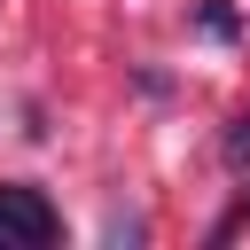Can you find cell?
<instances>
[{
	"label": "cell",
	"instance_id": "6da1fadb",
	"mask_svg": "<svg viewBox=\"0 0 250 250\" xmlns=\"http://www.w3.org/2000/svg\"><path fill=\"white\" fill-rule=\"evenodd\" d=\"M62 234V219H55V203L39 195V188H23V180H8L0 188V242H16V250H47Z\"/></svg>",
	"mask_w": 250,
	"mask_h": 250
},
{
	"label": "cell",
	"instance_id": "3957f363",
	"mask_svg": "<svg viewBox=\"0 0 250 250\" xmlns=\"http://www.w3.org/2000/svg\"><path fill=\"white\" fill-rule=\"evenodd\" d=\"M0 250H8V242H0Z\"/></svg>",
	"mask_w": 250,
	"mask_h": 250
},
{
	"label": "cell",
	"instance_id": "7a4b0ae2",
	"mask_svg": "<svg viewBox=\"0 0 250 250\" xmlns=\"http://www.w3.org/2000/svg\"><path fill=\"white\" fill-rule=\"evenodd\" d=\"M227 164H250V117H234V133H227Z\"/></svg>",
	"mask_w": 250,
	"mask_h": 250
}]
</instances>
